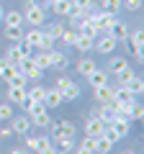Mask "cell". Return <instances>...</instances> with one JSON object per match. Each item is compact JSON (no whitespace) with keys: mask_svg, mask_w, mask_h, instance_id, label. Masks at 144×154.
<instances>
[{"mask_svg":"<svg viewBox=\"0 0 144 154\" xmlns=\"http://www.w3.org/2000/svg\"><path fill=\"white\" fill-rule=\"evenodd\" d=\"M44 18H46V13H44V8H41V5H36V3H28V5H26L23 21H28L31 26H36V28H39L41 23H44Z\"/></svg>","mask_w":144,"mask_h":154,"instance_id":"cell-1","label":"cell"},{"mask_svg":"<svg viewBox=\"0 0 144 154\" xmlns=\"http://www.w3.org/2000/svg\"><path fill=\"white\" fill-rule=\"evenodd\" d=\"M116 38L111 36V33H103V36H98V41H93V49H98L100 54H111L113 49H116Z\"/></svg>","mask_w":144,"mask_h":154,"instance_id":"cell-2","label":"cell"},{"mask_svg":"<svg viewBox=\"0 0 144 154\" xmlns=\"http://www.w3.org/2000/svg\"><path fill=\"white\" fill-rule=\"evenodd\" d=\"M18 72H21L26 80H41V69L33 64L31 59H23L21 64H18Z\"/></svg>","mask_w":144,"mask_h":154,"instance_id":"cell-3","label":"cell"},{"mask_svg":"<svg viewBox=\"0 0 144 154\" xmlns=\"http://www.w3.org/2000/svg\"><path fill=\"white\" fill-rule=\"evenodd\" d=\"M142 44H144V33H142V28H136V31L131 33V54H134V59H139V62L144 59Z\"/></svg>","mask_w":144,"mask_h":154,"instance_id":"cell-4","label":"cell"},{"mask_svg":"<svg viewBox=\"0 0 144 154\" xmlns=\"http://www.w3.org/2000/svg\"><path fill=\"white\" fill-rule=\"evenodd\" d=\"M75 28H77V33H80V36H88V38H93V41L100 36V28L95 26V23H90V21H80Z\"/></svg>","mask_w":144,"mask_h":154,"instance_id":"cell-5","label":"cell"},{"mask_svg":"<svg viewBox=\"0 0 144 154\" xmlns=\"http://www.w3.org/2000/svg\"><path fill=\"white\" fill-rule=\"evenodd\" d=\"M103 126H105V123L100 121L98 116H93V118L85 123V134H88V136H93V139H98V136H103Z\"/></svg>","mask_w":144,"mask_h":154,"instance_id":"cell-6","label":"cell"},{"mask_svg":"<svg viewBox=\"0 0 144 154\" xmlns=\"http://www.w3.org/2000/svg\"><path fill=\"white\" fill-rule=\"evenodd\" d=\"M88 82L93 85V88H98V85H108V72L100 69V67H95V69L88 75Z\"/></svg>","mask_w":144,"mask_h":154,"instance_id":"cell-7","label":"cell"},{"mask_svg":"<svg viewBox=\"0 0 144 154\" xmlns=\"http://www.w3.org/2000/svg\"><path fill=\"white\" fill-rule=\"evenodd\" d=\"M131 100H134V95L129 93V90L124 88V85H118V88H113V100H111L113 105H121V103H131Z\"/></svg>","mask_w":144,"mask_h":154,"instance_id":"cell-8","label":"cell"},{"mask_svg":"<svg viewBox=\"0 0 144 154\" xmlns=\"http://www.w3.org/2000/svg\"><path fill=\"white\" fill-rule=\"evenodd\" d=\"M62 100H64V95H62L57 88H49V90H46V95H44V105H46V108H57Z\"/></svg>","mask_w":144,"mask_h":154,"instance_id":"cell-9","label":"cell"},{"mask_svg":"<svg viewBox=\"0 0 144 154\" xmlns=\"http://www.w3.org/2000/svg\"><path fill=\"white\" fill-rule=\"evenodd\" d=\"M105 33H111V36L116 38V41H124V38L129 36V28H126V23H121V21H113V26L108 28Z\"/></svg>","mask_w":144,"mask_h":154,"instance_id":"cell-10","label":"cell"},{"mask_svg":"<svg viewBox=\"0 0 144 154\" xmlns=\"http://www.w3.org/2000/svg\"><path fill=\"white\" fill-rule=\"evenodd\" d=\"M57 154H67V152H72L75 149V139L72 136H57Z\"/></svg>","mask_w":144,"mask_h":154,"instance_id":"cell-11","label":"cell"},{"mask_svg":"<svg viewBox=\"0 0 144 154\" xmlns=\"http://www.w3.org/2000/svg\"><path fill=\"white\" fill-rule=\"evenodd\" d=\"M95 100H98V103H111V100H113V88H108V85H98V88H95Z\"/></svg>","mask_w":144,"mask_h":154,"instance_id":"cell-12","label":"cell"},{"mask_svg":"<svg viewBox=\"0 0 144 154\" xmlns=\"http://www.w3.org/2000/svg\"><path fill=\"white\" fill-rule=\"evenodd\" d=\"M8 100H11V103H23V100H26V88L8 85Z\"/></svg>","mask_w":144,"mask_h":154,"instance_id":"cell-13","label":"cell"},{"mask_svg":"<svg viewBox=\"0 0 144 154\" xmlns=\"http://www.w3.org/2000/svg\"><path fill=\"white\" fill-rule=\"evenodd\" d=\"M54 136H75V126L72 121H62L54 126Z\"/></svg>","mask_w":144,"mask_h":154,"instance_id":"cell-14","label":"cell"},{"mask_svg":"<svg viewBox=\"0 0 144 154\" xmlns=\"http://www.w3.org/2000/svg\"><path fill=\"white\" fill-rule=\"evenodd\" d=\"M124 88H126L131 95H142V90H144V82H142V77H136V75H134L131 80H129V82L124 85Z\"/></svg>","mask_w":144,"mask_h":154,"instance_id":"cell-15","label":"cell"},{"mask_svg":"<svg viewBox=\"0 0 144 154\" xmlns=\"http://www.w3.org/2000/svg\"><path fill=\"white\" fill-rule=\"evenodd\" d=\"M3 18H5V26H21L23 23L21 11H8V13H3Z\"/></svg>","mask_w":144,"mask_h":154,"instance_id":"cell-16","label":"cell"},{"mask_svg":"<svg viewBox=\"0 0 144 154\" xmlns=\"http://www.w3.org/2000/svg\"><path fill=\"white\" fill-rule=\"evenodd\" d=\"M31 62H33L36 67H39L41 72H44L46 67H52V62H49V51H39L36 57H31Z\"/></svg>","mask_w":144,"mask_h":154,"instance_id":"cell-17","label":"cell"},{"mask_svg":"<svg viewBox=\"0 0 144 154\" xmlns=\"http://www.w3.org/2000/svg\"><path fill=\"white\" fill-rule=\"evenodd\" d=\"M111 146H113V141H108L105 136H98V139H95V152L93 154H108Z\"/></svg>","mask_w":144,"mask_h":154,"instance_id":"cell-18","label":"cell"},{"mask_svg":"<svg viewBox=\"0 0 144 154\" xmlns=\"http://www.w3.org/2000/svg\"><path fill=\"white\" fill-rule=\"evenodd\" d=\"M28 126H31V121L21 116V118H16V121H13L11 128H13V134H21V136H23V134H28Z\"/></svg>","mask_w":144,"mask_h":154,"instance_id":"cell-19","label":"cell"},{"mask_svg":"<svg viewBox=\"0 0 144 154\" xmlns=\"http://www.w3.org/2000/svg\"><path fill=\"white\" fill-rule=\"evenodd\" d=\"M5 36L11 38V41H23V26H5Z\"/></svg>","mask_w":144,"mask_h":154,"instance_id":"cell-20","label":"cell"},{"mask_svg":"<svg viewBox=\"0 0 144 154\" xmlns=\"http://www.w3.org/2000/svg\"><path fill=\"white\" fill-rule=\"evenodd\" d=\"M139 118H144V108L136 100H131V103H129V121H139Z\"/></svg>","mask_w":144,"mask_h":154,"instance_id":"cell-21","label":"cell"},{"mask_svg":"<svg viewBox=\"0 0 144 154\" xmlns=\"http://www.w3.org/2000/svg\"><path fill=\"white\" fill-rule=\"evenodd\" d=\"M95 67H98V64H95L93 59H88V57H85V59H80V62H77V72H80V75H85V77H88L90 72L95 69Z\"/></svg>","mask_w":144,"mask_h":154,"instance_id":"cell-22","label":"cell"},{"mask_svg":"<svg viewBox=\"0 0 144 154\" xmlns=\"http://www.w3.org/2000/svg\"><path fill=\"white\" fill-rule=\"evenodd\" d=\"M39 38H41V31H39V28H31L28 33H23V44H28V46H39Z\"/></svg>","mask_w":144,"mask_h":154,"instance_id":"cell-23","label":"cell"},{"mask_svg":"<svg viewBox=\"0 0 144 154\" xmlns=\"http://www.w3.org/2000/svg\"><path fill=\"white\" fill-rule=\"evenodd\" d=\"M49 62H52V67H64L67 64V57L62 54V51H54V49H49Z\"/></svg>","mask_w":144,"mask_h":154,"instance_id":"cell-24","label":"cell"},{"mask_svg":"<svg viewBox=\"0 0 144 154\" xmlns=\"http://www.w3.org/2000/svg\"><path fill=\"white\" fill-rule=\"evenodd\" d=\"M103 136L108 139V141H118V139H121V131H118L113 123H105L103 126Z\"/></svg>","mask_w":144,"mask_h":154,"instance_id":"cell-25","label":"cell"},{"mask_svg":"<svg viewBox=\"0 0 144 154\" xmlns=\"http://www.w3.org/2000/svg\"><path fill=\"white\" fill-rule=\"evenodd\" d=\"M52 11L57 16H67L70 13V0H57V3H52Z\"/></svg>","mask_w":144,"mask_h":154,"instance_id":"cell-26","label":"cell"},{"mask_svg":"<svg viewBox=\"0 0 144 154\" xmlns=\"http://www.w3.org/2000/svg\"><path fill=\"white\" fill-rule=\"evenodd\" d=\"M39 49H41V51L54 49V38L49 36V31H44V33H41V38H39Z\"/></svg>","mask_w":144,"mask_h":154,"instance_id":"cell-27","label":"cell"},{"mask_svg":"<svg viewBox=\"0 0 144 154\" xmlns=\"http://www.w3.org/2000/svg\"><path fill=\"white\" fill-rule=\"evenodd\" d=\"M75 49H80V51H90V49H93V38H88V36H77V41H75Z\"/></svg>","mask_w":144,"mask_h":154,"instance_id":"cell-28","label":"cell"},{"mask_svg":"<svg viewBox=\"0 0 144 154\" xmlns=\"http://www.w3.org/2000/svg\"><path fill=\"white\" fill-rule=\"evenodd\" d=\"M5 62L8 64H21V54H18V46H11V49H8V54H5Z\"/></svg>","mask_w":144,"mask_h":154,"instance_id":"cell-29","label":"cell"},{"mask_svg":"<svg viewBox=\"0 0 144 154\" xmlns=\"http://www.w3.org/2000/svg\"><path fill=\"white\" fill-rule=\"evenodd\" d=\"M124 67H129V64H126V59H121V57H116V59H111V64H108V69H111L113 75H118V72H121Z\"/></svg>","mask_w":144,"mask_h":154,"instance_id":"cell-30","label":"cell"},{"mask_svg":"<svg viewBox=\"0 0 144 154\" xmlns=\"http://www.w3.org/2000/svg\"><path fill=\"white\" fill-rule=\"evenodd\" d=\"M16 46H18V54H21V59H31V57H33V54H31V49H33V46L23 44V41H18Z\"/></svg>","mask_w":144,"mask_h":154,"instance_id":"cell-31","label":"cell"},{"mask_svg":"<svg viewBox=\"0 0 144 154\" xmlns=\"http://www.w3.org/2000/svg\"><path fill=\"white\" fill-rule=\"evenodd\" d=\"M62 95H64V100H75V98H80V88L72 82V85H70V88H67Z\"/></svg>","mask_w":144,"mask_h":154,"instance_id":"cell-32","label":"cell"},{"mask_svg":"<svg viewBox=\"0 0 144 154\" xmlns=\"http://www.w3.org/2000/svg\"><path fill=\"white\" fill-rule=\"evenodd\" d=\"M70 85H72V80H70V77H64V75H62V77H57V82H54V88L59 90V93H64V90L70 88Z\"/></svg>","mask_w":144,"mask_h":154,"instance_id":"cell-33","label":"cell"},{"mask_svg":"<svg viewBox=\"0 0 144 154\" xmlns=\"http://www.w3.org/2000/svg\"><path fill=\"white\" fill-rule=\"evenodd\" d=\"M118 8H121V0H103V11H108V13H116Z\"/></svg>","mask_w":144,"mask_h":154,"instance_id":"cell-34","label":"cell"},{"mask_svg":"<svg viewBox=\"0 0 144 154\" xmlns=\"http://www.w3.org/2000/svg\"><path fill=\"white\" fill-rule=\"evenodd\" d=\"M131 77H134V72H131V67H124V69L118 72V82H121V85H126L129 80H131Z\"/></svg>","mask_w":144,"mask_h":154,"instance_id":"cell-35","label":"cell"},{"mask_svg":"<svg viewBox=\"0 0 144 154\" xmlns=\"http://www.w3.org/2000/svg\"><path fill=\"white\" fill-rule=\"evenodd\" d=\"M18 75V64H5V69H3V77L5 80H11V77Z\"/></svg>","mask_w":144,"mask_h":154,"instance_id":"cell-36","label":"cell"},{"mask_svg":"<svg viewBox=\"0 0 144 154\" xmlns=\"http://www.w3.org/2000/svg\"><path fill=\"white\" fill-rule=\"evenodd\" d=\"M13 116V108L8 103H0V121H5V118H11Z\"/></svg>","mask_w":144,"mask_h":154,"instance_id":"cell-37","label":"cell"},{"mask_svg":"<svg viewBox=\"0 0 144 154\" xmlns=\"http://www.w3.org/2000/svg\"><path fill=\"white\" fill-rule=\"evenodd\" d=\"M77 36H80L77 28H75V31H64V33H62V38H64L67 44H72V46H75V41H77Z\"/></svg>","mask_w":144,"mask_h":154,"instance_id":"cell-38","label":"cell"},{"mask_svg":"<svg viewBox=\"0 0 144 154\" xmlns=\"http://www.w3.org/2000/svg\"><path fill=\"white\" fill-rule=\"evenodd\" d=\"M62 33H64V26H59V23H57V26H52V28H49V36L54 38V41H57V38H62Z\"/></svg>","mask_w":144,"mask_h":154,"instance_id":"cell-39","label":"cell"},{"mask_svg":"<svg viewBox=\"0 0 144 154\" xmlns=\"http://www.w3.org/2000/svg\"><path fill=\"white\" fill-rule=\"evenodd\" d=\"M8 85H18V88H26V77L18 72L16 77H11V80H8Z\"/></svg>","mask_w":144,"mask_h":154,"instance_id":"cell-40","label":"cell"},{"mask_svg":"<svg viewBox=\"0 0 144 154\" xmlns=\"http://www.w3.org/2000/svg\"><path fill=\"white\" fill-rule=\"evenodd\" d=\"M80 146H83V149H88V152H95V139H93V136H85Z\"/></svg>","mask_w":144,"mask_h":154,"instance_id":"cell-41","label":"cell"},{"mask_svg":"<svg viewBox=\"0 0 144 154\" xmlns=\"http://www.w3.org/2000/svg\"><path fill=\"white\" fill-rule=\"evenodd\" d=\"M72 5L83 8V11H90V8H93V0H72Z\"/></svg>","mask_w":144,"mask_h":154,"instance_id":"cell-42","label":"cell"},{"mask_svg":"<svg viewBox=\"0 0 144 154\" xmlns=\"http://www.w3.org/2000/svg\"><path fill=\"white\" fill-rule=\"evenodd\" d=\"M124 5H126L129 11H139V8H142V0H126Z\"/></svg>","mask_w":144,"mask_h":154,"instance_id":"cell-43","label":"cell"},{"mask_svg":"<svg viewBox=\"0 0 144 154\" xmlns=\"http://www.w3.org/2000/svg\"><path fill=\"white\" fill-rule=\"evenodd\" d=\"M26 146L28 149H36V146H39V139H36V136H28L26 139Z\"/></svg>","mask_w":144,"mask_h":154,"instance_id":"cell-44","label":"cell"},{"mask_svg":"<svg viewBox=\"0 0 144 154\" xmlns=\"http://www.w3.org/2000/svg\"><path fill=\"white\" fill-rule=\"evenodd\" d=\"M36 139H39V146H36V152H39V149H44V146H49V139H46V136H36Z\"/></svg>","mask_w":144,"mask_h":154,"instance_id":"cell-45","label":"cell"},{"mask_svg":"<svg viewBox=\"0 0 144 154\" xmlns=\"http://www.w3.org/2000/svg\"><path fill=\"white\" fill-rule=\"evenodd\" d=\"M39 154H57V149H54V146H52V144H49V146L39 149Z\"/></svg>","mask_w":144,"mask_h":154,"instance_id":"cell-46","label":"cell"},{"mask_svg":"<svg viewBox=\"0 0 144 154\" xmlns=\"http://www.w3.org/2000/svg\"><path fill=\"white\" fill-rule=\"evenodd\" d=\"M0 136H3V139L13 136V128H11V126H8V128H0Z\"/></svg>","mask_w":144,"mask_h":154,"instance_id":"cell-47","label":"cell"},{"mask_svg":"<svg viewBox=\"0 0 144 154\" xmlns=\"http://www.w3.org/2000/svg\"><path fill=\"white\" fill-rule=\"evenodd\" d=\"M5 64H8L5 59H0V77H3V69H5Z\"/></svg>","mask_w":144,"mask_h":154,"instance_id":"cell-48","label":"cell"},{"mask_svg":"<svg viewBox=\"0 0 144 154\" xmlns=\"http://www.w3.org/2000/svg\"><path fill=\"white\" fill-rule=\"evenodd\" d=\"M11 154H26V149H11Z\"/></svg>","mask_w":144,"mask_h":154,"instance_id":"cell-49","label":"cell"},{"mask_svg":"<svg viewBox=\"0 0 144 154\" xmlns=\"http://www.w3.org/2000/svg\"><path fill=\"white\" fill-rule=\"evenodd\" d=\"M75 154H93V152H88V149H83V146H80V149H77Z\"/></svg>","mask_w":144,"mask_h":154,"instance_id":"cell-50","label":"cell"},{"mask_svg":"<svg viewBox=\"0 0 144 154\" xmlns=\"http://www.w3.org/2000/svg\"><path fill=\"white\" fill-rule=\"evenodd\" d=\"M0 18H3V5H0Z\"/></svg>","mask_w":144,"mask_h":154,"instance_id":"cell-51","label":"cell"},{"mask_svg":"<svg viewBox=\"0 0 144 154\" xmlns=\"http://www.w3.org/2000/svg\"><path fill=\"white\" fill-rule=\"evenodd\" d=\"M52 3H57V0H49V5H52Z\"/></svg>","mask_w":144,"mask_h":154,"instance_id":"cell-52","label":"cell"}]
</instances>
